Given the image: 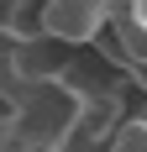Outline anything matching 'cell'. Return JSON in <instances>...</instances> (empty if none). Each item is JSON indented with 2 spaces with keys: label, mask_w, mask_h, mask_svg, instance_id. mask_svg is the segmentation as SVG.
Segmentation results:
<instances>
[{
  "label": "cell",
  "mask_w": 147,
  "mask_h": 152,
  "mask_svg": "<svg viewBox=\"0 0 147 152\" xmlns=\"http://www.w3.org/2000/svg\"><path fill=\"white\" fill-rule=\"evenodd\" d=\"M116 5L121 0H42L37 31H42L47 42H58V47H89L110 26Z\"/></svg>",
  "instance_id": "6da1fadb"
},
{
  "label": "cell",
  "mask_w": 147,
  "mask_h": 152,
  "mask_svg": "<svg viewBox=\"0 0 147 152\" xmlns=\"http://www.w3.org/2000/svg\"><path fill=\"white\" fill-rule=\"evenodd\" d=\"M0 142H5V137H0Z\"/></svg>",
  "instance_id": "3957f363"
},
{
  "label": "cell",
  "mask_w": 147,
  "mask_h": 152,
  "mask_svg": "<svg viewBox=\"0 0 147 152\" xmlns=\"http://www.w3.org/2000/svg\"><path fill=\"white\" fill-rule=\"evenodd\" d=\"M105 152H147V115H132L121 121L110 137H105Z\"/></svg>",
  "instance_id": "7a4b0ae2"
}]
</instances>
